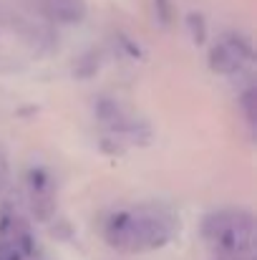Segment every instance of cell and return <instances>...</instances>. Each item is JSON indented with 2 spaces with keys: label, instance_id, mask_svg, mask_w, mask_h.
I'll return each instance as SVG.
<instances>
[{
  "label": "cell",
  "instance_id": "cell-1",
  "mask_svg": "<svg viewBox=\"0 0 257 260\" xmlns=\"http://www.w3.org/2000/svg\"><path fill=\"white\" fill-rule=\"evenodd\" d=\"M176 230L179 222L174 212L159 205H139L111 212L103 225V238L121 253H146L164 248Z\"/></svg>",
  "mask_w": 257,
  "mask_h": 260
},
{
  "label": "cell",
  "instance_id": "cell-2",
  "mask_svg": "<svg viewBox=\"0 0 257 260\" xmlns=\"http://www.w3.org/2000/svg\"><path fill=\"white\" fill-rule=\"evenodd\" d=\"M207 248L227 260H252L255 255V217L247 210H217L202 222Z\"/></svg>",
  "mask_w": 257,
  "mask_h": 260
},
{
  "label": "cell",
  "instance_id": "cell-3",
  "mask_svg": "<svg viewBox=\"0 0 257 260\" xmlns=\"http://www.w3.org/2000/svg\"><path fill=\"white\" fill-rule=\"evenodd\" d=\"M252 61V48L245 38L240 36H227L225 41H219L212 53H209V66L217 71V74H225V76H232V74H240L242 69H247Z\"/></svg>",
  "mask_w": 257,
  "mask_h": 260
},
{
  "label": "cell",
  "instance_id": "cell-4",
  "mask_svg": "<svg viewBox=\"0 0 257 260\" xmlns=\"http://www.w3.org/2000/svg\"><path fill=\"white\" fill-rule=\"evenodd\" d=\"M30 207L38 220H48L56 210V197H53V184L43 170L30 172Z\"/></svg>",
  "mask_w": 257,
  "mask_h": 260
},
{
  "label": "cell",
  "instance_id": "cell-5",
  "mask_svg": "<svg viewBox=\"0 0 257 260\" xmlns=\"http://www.w3.org/2000/svg\"><path fill=\"white\" fill-rule=\"evenodd\" d=\"M43 10L56 23H81L86 18V0H43Z\"/></svg>",
  "mask_w": 257,
  "mask_h": 260
},
{
  "label": "cell",
  "instance_id": "cell-6",
  "mask_svg": "<svg viewBox=\"0 0 257 260\" xmlns=\"http://www.w3.org/2000/svg\"><path fill=\"white\" fill-rule=\"evenodd\" d=\"M240 106L245 109V116L250 124H255V88L250 86L242 96H240Z\"/></svg>",
  "mask_w": 257,
  "mask_h": 260
},
{
  "label": "cell",
  "instance_id": "cell-7",
  "mask_svg": "<svg viewBox=\"0 0 257 260\" xmlns=\"http://www.w3.org/2000/svg\"><path fill=\"white\" fill-rule=\"evenodd\" d=\"M189 25H192V38L197 43H202L204 41V23H202V18L199 15H189Z\"/></svg>",
  "mask_w": 257,
  "mask_h": 260
},
{
  "label": "cell",
  "instance_id": "cell-8",
  "mask_svg": "<svg viewBox=\"0 0 257 260\" xmlns=\"http://www.w3.org/2000/svg\"><path fill=\"white\" fill-rule=\"evenodd\" d=\"M154 5H157L159 18H162L164 23H169V18H171V3L169 0H154Z\"/></svg>",
  "mask_w": 257,
  "mask_h": 260
},
{
  "label": "cell",
  "instance_id": "cell-9",
  "mask_svg": "<svg viewBox=\"0 0 257 260\" xmlns=\"http://www.w3.org/2000/svg\"><path fill=\"white\" fill-rule=\"evenodd\" d=\"M5 182H8V162H5V157L0 152V189L5 187Z\"/></svg>",
  "mask_w": 257,
  "mask_h": 260
},
{
  "label": "cell",
  "instance_id": "cell-10",
  "mask_svg": "<svg viewBox=\"0 0 257 260\" xmlns=\"http://www.w3.org/2000/svg\"><path fill=\"white\" fill-rule=\"evenodd\" d=\"M219 260H227V258H219Z\"/></svg>",
  "mask_w": 257,
  "mask_h": 260
}]
</instances>
